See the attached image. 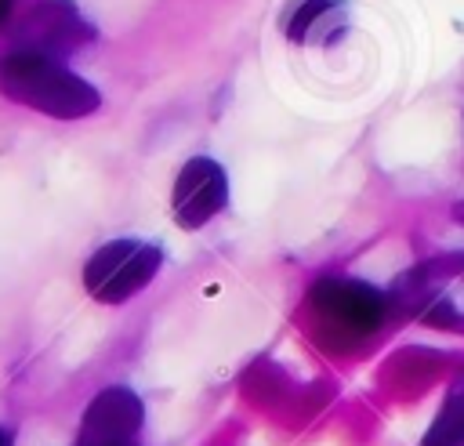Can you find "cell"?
Wrapping results in <instances>:
<instances>
[{
	"label": "cell",
	"mask_w": 464,
	"mask_h": 446,
	"mask_svg": "<svg viewBox=\"0 0 464 446\" xmlns=\"http://www.w3.org/2000/svg\"><path fill=\"white\" fill-rule=\"evenodd\" d=\"M0 91L11 102L54 120H80L98 112L102 105V94L62 58L33 51H11L7 58H0Z\"/></svg>",
	"instance_id": "obj_1"
},
{
	"label": "cell",
	"mask_w": 464,
	"mask_h": 446,
	"mask_svg": "<svg viewBox=\"0 0 464 446\" xmlns=\"http://www.w3.org/2000/svg\"><path fill=\"white\" fill-rule=\"evenodd\" d=\"M163 265V250L145 239H109L83 265V286L102 305H123L145 290Z\"/></svg>",
	"instance_id": "obj_2"
},
{
	"label": "cell",
	"mask_w": 464,
	"mask_h": 446,
	"mask_svg": "<svg viewBox=\"0 0 464 446\" xmlns=\"http://www.w3.org/2000/svg\"><path fill=\"white\" fill-rule=\"evenodd\" d=\"M14 47L33 54H65L94 40V25L76 11L72 0H33L14 25Z\"/></svg>",
	"instance_id": "obj_3"
},
{
	"label": "cell",
	"mask_w": 464,
	"mask_h": 446,
	"mask_svg": "<svg viewBox=\"0 0 464 446\" xmlns=\"http://www.w3.org/2000/svg\"><path fill=\"white\" fill-rule=\"evenodd\" d=\"M312 312L348 337H370L384 319V297L359 279H323L312 286Z\"/></svg>",
	"instance_id": "obj_4"
},
{
	"label": "cell",
	"mask_w": 464,
	"mask_h": 446,
	"mask_svg": "<svg viewBox=\"0 0 464 446\" xmlns=\"http://www.w3.org/2000/svg\"><path fill=\"white\" fill-rule=\"evenodd\" d=\"M225 203H228L225 170L210 156H192L174 178V192H170L174 221L181 228H199L210 218H218L225 210Z\"/></svg>",
	"instance_id": "obj_5"
},
{
	"label": "cell",
	"mask_w": 464,
	"mask_h": 446,
	"mask_svg": "<svg viewBox=\"0 0 464 446\" xmlns=\"http://www.w3.org/2000/svg\"><path fill=\"white\" fill-rule=\"evenodd\" d=\"M141 421H145V410H141V399H138L130 388H123V384L102 388V392L91 399V406L83 410L80 442H76V446H98V442H127V439H138Z\"/></svg>",
	"instance_id": "obj_6"
},
{
	"label": "cell",
	"mask_w": 464,
	"mask_h": 446,
	"mask_svg": "<svg viewBox=\"0 0 464 446\" xmlns=\"http://www.w3.org/2000/svg\"><path fill=\"white\" fill-rule=\"evenodd\" d=\"M344 18V4L341 0H301L290 15H286V36L304 44L315 33H323L330 22Z\"/></svg>",
	"instance_id": "obj_7"
},
{
	"label": "cell",
	"mask_w": 464,
	"mask_h": 446,
	"mask_svg": "<svg viewBox=\"0 0 464 446\" xmlns=\"http://www.w3.org/2000/svg\"><path fill=\"white\" fill-rule=\"evenodd\" d=\"M420 446H464V384L442 399Z\"/></svg>",
	"instance_id": "obj_8"
},
{
	"label": "cell",
	"mask_w": 464,
	"mask_h": 446,
	"mask_svg": "<svg viewBox=\"0 0 464 446\" xmlns=\"http://www.w3.org/2000/svg\"><path fill=\"white\" fill-rule=\"evenodd\" d=\"M11 11H14V0H0V29L11 22Z\"/></svg>",
	"instance_id": "obj_9"
},
{
	"label": "cell",
	"mask_w": 464,
	"mask_h": 446,
	"mask_svg": "<svg viewBox=\"0 0 464 446\" xmlns=\"http://www.w3.org/2000/svg\"><path fill=\"white\" fill-rule=\"evenodd\" d=\"M0 446H14V435H11V428H0Z\"/></svg>",
	"instance_id": "obj_10"
},
{
	"label": "cell",
	"mask_w": 464,
	"mask_h": 446,
	"mask_svg": "<svg viewBox=\"0 0 464 446\" xmlns=\"http://www.w3.org/2000/svg\"><path fill=\"white\" fill-rule=\"evenodd\" d=\"M98 446H138V439H127V442H98Z\"/></svg>",
	"instance_id": "obj_11"
},
{
	"label": "cell",
	"mask_w": 464,
	"mask_h": 446,
	"mask_svg": "<svg viewBox=\"0 0 464 446\" xmlns=\"http://www.w3.org/2000/svg\"><path fill=\"white\" fill-rule=\"evenodd\" d=\"M457 218H460V221H464V203H460V207H457Z\"/></svg>",
	"instance_id": "obj_12"
}]
</instances>
